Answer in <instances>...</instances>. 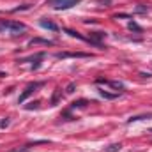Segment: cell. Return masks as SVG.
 Masks as SVG:
<instances>
[{
	"label": "cell",
	"mask_w": 152,
	"mask_h": 152,
	"mask_svg": "<svg viewBox=\"0 0 152 152\" xmlns=\"http://www.w3.org/2000/svg\"><path fill=\"white\" fill-rule=\"evenodd\" d=\"M32 5L30 4H25V5H20V7H14L12 9V12H20V11H27V9H30Z\"/></svg>",
	"instance_id": "obj_18"
},
{
	"label": "cell",
	"mask_w": 152,
	"mask_h": 152,
	"mask_svg": "<svg viewBox=\"0 0 152 152\" xmlns=\"http://www.w3.org/2000/svg\"><path fill=\"white\" fill-rule=\"evenodd\" d=\"M87 104H90L87 99H78V101H75V103H71V110H73V108H85Z\"/></svg>",
	"instance_id": "obj_12"
},
{
	"label": "cell",
	"mask_w": 152,
	"mask_h": 152,
	"mask_svg": "<svg viewBox=\"0 0 152 152\" xmlns=\"http://www.w3.org/2000/svg\"><path fill=\"white\" fill-rule=\"evenodd\" d=\"M39 104H41L39 101H34V103L27 104V106H25V110H37V108H39Z\"/></svg>",
	"instance_id": "obj_19"
},
{
	"label": "cell",
	"mask_w": 152,
	"mask_h": 152,
	"mask_svg": "<svg viewBox=\"0 0 152 152\" xmlns=\"http://www.w3.org/2000/svg\"><path fill=\"white\" fill-rule=\"evenodd\" d=\"M149 118H152V112H149V113H142V115H134V117H129V118H127V124L140 122V120H149Z\"/></svg>",
	"instance_id": "obj_8"
},
{
	"label": "cell",
	"mask_w": 152,
	"mask_h": 152,
	"mask_svg": "<svg viewBox=\"0 0 152 152\" xmlns=\"http://www.w3.org/2000/svg\"><path fill=\"white\" fill-rule=\"evenodd\" d=\"M140 76H143V78H151V75H149V73H140Z\"/></svg>",
	"instance_id": "obj_25"
},
{
	"label": "cell",
	"mask_w": 152,
	"mask_h": 152,
	"mask_svg": "<svg viewBox=\"0 0 152 152\" xmlns=\"http://www.w3.org/2000/svg\"><path fill=\"white\" fill-rule=\"evenodd\" d=\"M106 85H110V87H112V88H115L117 92H122V90H126V85H124L122 81H110V80H108V83H106Z\"/></svg>",
	"instance_id": "obj_11"
},
{
	"label": "cell",
	"mask_w": 152,
	"mask_h": 152,
	"mask_svg": "<svg viewBox=\"0 0 152 152\" xmlns=\"http://www.w3.org/2000/svg\"><path fill=\"white\" fill-rule=\"evenodd\" d=\"M120 149H122V143H112L104 149V152H118Z\"/></svg>",
	"instance_id": "obj_15"
},
{
	"label": "cell",
	"mask_w": 152,
	"mask_h": 152,
	"mask_svg": "<svg viewBox=\"0 0 152 152\" xmlns=\"http://www.w3.org/2000/svg\"><path fill=\"white\" fill-rule=\"evenodd\" d=\"M147 11H149L147 5H138V7H136V12H147Z\"/></svg>",
	"instance_id": "obj_21"
},
{
	"label": "cell",
	"mask_w": 152,
	"mask_h": 152,
	"mask_svg": "<svg viewBox=\"0 0 152 152\" xmlns=\"http://www.w3.org/2000/svg\"><path fill=\"white\" fill-rule=\"evenodd\" d=\"M30 151H32V145L27 143L23 147H16V149H12V151H9V152H30Z\"/></svg>",
	"instance_id": "obj_16"
},
{
	"label": "cell",
	"mask_w": 152,
	"mask_h": 152,
	"mask_svg": "<svg viewBox=\"0 0 152 152\" xmlns=\"http://www.w3.org/2000/svg\"><path fill=\"white\" fill-rule=\"evenodd\" d=\"M99 94H101V97H104V99H117V97H118V92H117V94H112V92H106V90H99Z\"/></svg>",
	"instance_id": "obj_14"
},
{
	"label": "cell",
	"mask_w": 152,
	"mask_h": 152,
	"mask_svg": "<svg viewBox=\"0 0 152 152\" xmlns=\"http://www.w3.org/2000/svg\"><path fill=\"white\" fill-rule=\"evenodd\" d=\"M25 30H27L25 23H20V21H11V20H0V34L21 36Z\"/></svg>",
	"instance_id": "obj_1"
},
{
	"label": "cell",
	"mask_w": 152,
	"mask_h": 152,
	"mask_svg": "<svg viewBox=\"0 0 152 152\" xmlns=\"http://www.w3.org/2000/svg\"><path fill=\"white\" fill-rule=\"evenodd\" d=\"M64 32H66V34H69L71 37H76V39H80V41H87V39L83 37L81 34H78V32H75V30H71V28H64Z\"/></svg>",
	"instance_id": "obj_13"
},
{
	"label": "cell",
	"mask_w": 152,
	"mask_h": 152,
	"mask_svg": "<svg viewBox=\"0 0 152 152\" xmlns=\"http://www.w3.org/2000/svg\"><path fill=\"white\" fill-rule=\"evenodd\" d=\"M113 18L115 20H118V18H131V14H127V12H120V14H115Z\"/></svg>",
	"instance_id": "obj_22"
},
{
	"label": "cell",
	"mask_w": 152,
	"mask_h": 152,
	"mask_svg": "<svg viewBox=\"0 0 152 152\" xmlns=\"http://www.w3.org/2000/svg\"><path fill=\"white\" fill-rule=\"evenodd\" d=\"M104 37H106V34H104V32H90V37L87 39V41H88L90 44H94V46H97V48L104 50L106 46H104V44L101 42V41H103Z\"/></svg>",
	"instance_id": "obj_5"
},
{
	"label": "cell",
	"mask_w": 152,
	"mask_h": 152,
	"mask_svg": "<svg viewBox=\"0 0 152 152\" xmlns=\"http://www.w3.org/2000/svg\"><path fill=\"white\" fill-rule=\"evenodd\" d=\"M127 27H129V30H134V32H142V30H143L136 21H129V23H127Z\"/></svg>",
	"instance_id": "obj_17"
},
{
	"label": "cell",
	"mask_w": 152,
	"mask_h": 152,
	"mask_svg": "<svg viewBox=\"0 0 152 152\" xmlns=\"http://www.w3.org/2000/svg\"><path fill=\"white\" fill-rule=\"evenodd\" d=\"M39 25H41L42 28H48V30H51V32H57V30H58V27H57L53 21L46 20V18H41V20H39Z\"/></svg>",
	"instance_id": "obj_7"
},
{
	"label": "cell",
	"mask_w": 152,
	"mask_h": 152,
	"mask_svg": "<svg viewBox=\"0 0 152 152\" xmlns=\"http://www.w3.org/2000/svg\"><path fill=\"white\" fill-rule=\"evenodd\" d=\"M76 88V83H69L67 87H66V94H73Z\"/></svg>",
	"instance_id": "obj_20"
},
{
	"label": "cell",
	"mask_w": 152,
	"mask_h": 152,
	"mask_svg": "<svg viewBox=\"0 0 152 152\" xmlns=\"http://www.w3.org/2000/svg\"><path fill=\"white\" fill-rule=\"evenodd\" d=\"M46 57V53L44 51H41V53H36V55H32V57H27V58H23L21 62H32V69L34 71H37L39 67H41V60Z\"/></svg>",
	"instance_id": "obj_6"
},
{
	"label": "cell",
	"mask_w": 152,
	"mask_h": 152,
	"mask_svg": "<svg viewBox=\"0 0 152 152\" xmlns=\"http://www.w3.org/2000/svg\"><path fill=\"white\" fill-rule=\"evenodd\" d=\"M92 55L90 53H81V51H60V53H55V58H90Z\"/></svg>",
	"instance_id": "obj_4"
},
{
	"label": "cell",
	"mask_w": 152,
	"mask_h": 152,
	"mask_svg": "<svg viewBox=\"0 0 152 152\" xmlns=\"http://www.w3.org/2000/svg\"><path fill=\"white\" fill-rule=\"evenodd\" d=\"M46 4L51 5V7L57 9V11H67V9L75 7L78 4H81V0H48Z\"/></svg>",
	"instance_id": "obj_2"
},
{
	"label": "cell",
	"mask_w": 152,
	"mask_h": 152,
	"mask_svg": "<svg viewBox=\"0 0 152 152\" xmlns=\"http://www.w3.org/2000/svg\"><path fill=\"white\" fill-rule=\"evenodd\" d=\"M9 122H11L9 118H4V120L0 122V127H7V126H9Z\"/></svg>",
	"instance_id": "obj_23"
},
{
	"label": "cell",
	"mask_w": 152,
	"mask_h": 152,
	"mask_svg": "<svg viewBox=\"0 0 152 152\" xmlns=\"http://www.w3.org/2000/svg\"><path fill=\"white\" fill-rule=\"evenodd\" d=\"M60 97H62V88H55V92H53V96H51L50 104H51V106H57V104H58V101H60Z\"/></svg>",
	"instance_id": "obj_10"
},
{
	"label": "cell",
	"mask_w": 152,
	"mask_h": 152,
	"mask_svg": "<svg viewBox=\"0 0 152 152\" xmlns=\"http://www.w3.org/2000/svg\"><path fill=\"white\" fill-rule=\"evenodd\" d=\"M34 44H44V46H53V41H48V39H41V37H34L28 41V46H34Z\"/></svg>",
	"instance_id": "obj_9"
},
{
	"label": "cell",
	"mask_w": 152,
	"mask_h": 152,
	"mask_svg": "<svg viewBox=\"0 0 152 152\" xmlns=\"http://www.w3.org/2000/svg\"><path fill=\"white\" fill-rule=\"evenodd\" d=\"M97 2H99V4H106V5H110V4H112L110 0H97Z\"/></svg>",
	"instance_id": "obj_24"
},
{
	"label": "cell",
	"mask_w": 152,
	"mask_h": 152,
	"mask_svg": "<svg viewBox=\"0 0 152 152\" xmlns=\"http://www.w3.org/2000/svg\"><path fill=\"white\" fill-rule=\"evenodd\" d=\"M42 85H44V81H34V83L27 85V88H25V90H23V94L20 96L18 103H20V104H21V103H25V101H27V99H28V97H30V96L37 90V88H41V87H42Z\"/></svg>",
	"instance_id": "obj_3"
}]
</instances>
